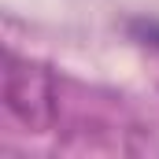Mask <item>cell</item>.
I'll return each mask as SVG.
<instances>
[{"label": "cell", "instance_id": "cell-1", "mask_svg": "<svg viewBox=\"0 0 159 159\" xmlns=\"http://www.w3.org/2000/svg\"><path fill=\"white\" fill-rule=\"evenodd\" d=\"M4 104L30 133H44L56 119V81L41 63L7 56V63H4Z\"/></svg>", "mask_w": 159, "mask_h": 159}]
</instances>
